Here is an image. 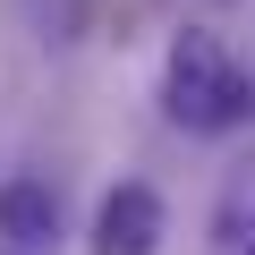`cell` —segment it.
Wrapping results in <instances>:
<instances>
[{"mask_svg": "<svg viewBox=\"0 0 255 255\" xmlns=\"http://www.w3.org/2000/svg\"><path fill=\"white\" fill-rule=\"evenodd\" d=\"M162 111L187 128V136H221V128H238L255 111V85L238 77V60L213 34H179L170 68H162Z\"/></svg>", "mask_w": 255, "mask_h": 255, "instance_id": "obj_1", "label": "cell"}, {"mask_svg": "<svg viewBox=\"0 0 255 255\" xmlns=\"http://www.w3.org/2000/svg\"><path fill=\"white\" fill-rule=\"evenodd\" d=\"M162 238H170V213H162V196H153L145 179H128V187L102 196V213H94V255H153Z\"/></svg>", "mask_w": 255, "mask_h": 255, "instance_id": "obj_2", "label": "cell"}, {"mask_svg": "<svg viewBox=\"0 0 255 255\" xmlns=\"http://www.w3.org/2000/svg\"><path fill=\"white\" fill-rule=\"evenodd\" d=\"M51 230H60V196L43 179H9V187H0V238H9L17 255H34Z\"/></svg>", "mask_w": 255, "mask_h": 255, "instance_id": "obj_3", "label": "cell"}]
</instances>
